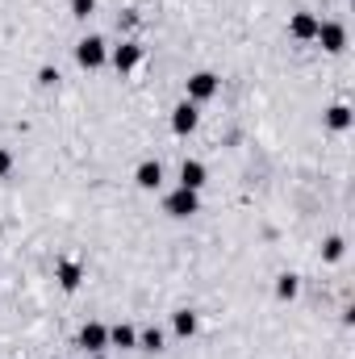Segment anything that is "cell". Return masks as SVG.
Listing matches in <instances>:
<instances>
[{
	"label": "cell",
	"mask_w": 355,
	"mask_h": 359,
	"mask_svg": "<svg viewBox=\"0 0 355 359\" xmlns=\"http://www.w3.org/2000/svg\"><path fill=\"white\" fill-rule=\"evenodd\" d=\"M76 63H80L84 72L105 67V63H109V46H105V38H96V34L80 38V42H76Z\"/></svg>",
	"instance_id": "cell-1"
},
{
	"label": "cell",
	"mask_w": 355,
	"mask_h": 359,
	"mask_svg": "<svg viewBox=\"0 0 355 359\" xmlns=\"http://www.w3.org/2000/svg\"><path fill=\"white\" fill-rule=\"evenodd\" d=\"M222 92V80L213 76V72H196V76H188V100L192 104H205V100H213Z\"/></svg>",
	"instance_id": "cell-2"
},
{
	"label": "cell",
	"mask_w": 355,
	"mask_h": 359,
	"mask_svg": "<svg viewBox=\"0 0 355 359\" xmlns=\"http://www.w3.org/2000/svg\"><path fill=\"white\" fill-rule=\"evenodd\" d=\"M163 209H168L172 217H192V213L201 209V196H196L192 188H176V192H168V201H163Z\"/></svg>",
	"instance_id": "cell-3"
},
{
	"label": "cell",
	"mask_w": 355,
	"mask_h": 359,
	"mask_svg": "<svg viewBox=\"0 0 355 359\" xmlns=\"http://www.w3.org/2000/svg\"><path fill=\"white\" fill-rule=\"evenodd\" d=\"M196 126H201V113H196V104H192V100H184V104L172 109V134H176V138H188Z\"/></svg>",
	"instance_id": "cell-4"
},
{
	"label": "cell",
	"mask_w": 355,
	"mask_h": 359,
	"mask_svg": "<svg viewBox=\"0 0 355 359\" xmlns=\"http://www.w3.org/2000/svg\"><path fill=\"white\" fill-rule=\"evenodd\" d=\"M314 42H322V50H326V55H339V50L347 46V29H343L339 21H322Z\"/></svg>",
	"instance_id": "cell-5"
},
{
	"label": "cell",
	"mask_w": 355,
	"mask_h": 359,
	"mask_svg": "<svg viewBox=\"0 0 355 359\" xmlns=\"http://www.w3.org/2000/svg\"><path fill=\"white\" fill-rule=\"evenodd\" d=\"M109 59H113V67L126 76V72H134V67L142 63V46H138V42H121V46L109 50Z\"/></svg>",
	"instance_id": "cell-6"
},
{
	"label": "cell",
	"mask_w": 355,
	"mask_h": 359,
	"mask_svg": "<svg viewBox=\"0 0 355 359\" xmlns=\"http://www.w3.org/2000/svg\"><path fill=\"white\" fill-rule=\"evenodd\" d=\"M134 184H138L142 192H155V188L163 184V168H159V159H142V163L134 168Z\"/></svg>",
	"instance_id": "cell-7"
},
{
	"label": "cell",
	"mask_w": 355,
	"mask_h": 359,
	"mask_svg": "<svg viewBox=\"0 0 355 359\" xmlns=\"http://www.w3.org/2000/svg\"><path fill=\"white\" fill-rule=\"evenodd\" d=\"M318 25H322V21H318L314 13H293V21H288V34H293L297 42H314V38H318Z\"/></svg>",
	"instance_id": "cell-8"
},
{
	"label": "cell",
	"mask_w": 355,
	"mask_h": 359,
	"mask_svg": "<svg viewBox=\"0 0 355 359\" xmlns=\"http://www.w3.org/2000/svg\"><path fill=\"white\" fill-rule=\"evenodd\" d=\"M205 180H209V172H205V163H201V159H184V163H180V188L201 192V188H205Z\"/></svg>",
	"instance_id": "cell-9"
},
{
	"label": "cell",
	"mask_w": 355,
	"mask_h": 359,
	"mask_svg": "<svg viewBox=\"0 0 355 359\" xmlns=\"http://www.w3.org/2000/svg\"><path fill=\"white\" fill-rule=\"evenodd\" d=\"M80 347L92 351V355H100L105 347H109V326H100V322H88L84 330H80Z\"/></svg>",
	"instance_id": "cell-10"
},
{
	"label": "cell",
	"mask_w": 355,
	"mask_h": 359,
	"mask_svg": "<svg viewBox=\"0 0 355 359\" xmlns=\"http://www.w3.org/2000/svg\"><path fill=\"white\" fill-rule=\"evenodd\" d=\"M55 280H59V288H63V292H76V288L84 284V268H80L76 259H63V264L55 268Z\"/></svg>",
	"instance_id": "cell-11"
},
{
	"label": "cell",
	"mask_w": 355,
	"mask_h": 359,
	"mask_svg": "<svg viewBox=\"0 0 355 359\" xmlns=\"http://www.w3.org/2000/svg\"><path fill=\"white\" fill-rule=\"evenodd\" d=\"M109 347H121V351L138 347V330H134V326H113V330H109Z\"/></svg>",
	"instance_id": "cell-12"
},
{
	"label": "cell",
	"mask_w": 355,
	"mask_h": 359,
	"mask_svg": "<svg viewBox=\"0 0 355 359\" xmlns=\"http://www.w3.org/2000/svg\"><path fill=\"white\" fill-rule=\"evenodd\" d=\"M172 330H176L180 339H192V334H196V313H192V309H176Z\"/></svg>",
	"instance_id": "cell-13"
},
{
	"label": "cell",
	"mask_w": 355,
	"mask_h": 359,
	"mask_svg": "<svg viewBox=\"0 0 355 359\" xmlns=\"http://www.w3.org/2000/svg\"><path fill=\"white\" fill-rule=\"evenodd\" d=\"M297 292H301V280H297L293 271H284V276L276 280V297H280V301H297Z\"/></svg>",
	"instance_id": "cell-14"
},
{
	"label": "cell",
	"mask_w": 355,
	"mask_h": 359,
	"mask_svg": "<svg viewBox=\"0 0 355 359\" xmlns=\"http://www.w3.org/2000/svg\"><path fill=\"white\" fill-rule=\"evenodd\" d=\"M326 126H330V130H347V126H351V109H347V104H330V109H326Z\"/></svg>",
	"instance_id": "cell-15"
},
{
	"label": "cell",
	"mask_w": 355,
	"mask_h": 359,
	"mask_svg": "<svg viewBox=\"0 0 355 359\" xmlns=\"http://www.w3.org/2000/svg\"><path fill=\"white\" fill-rule=\"evenodd\" d=\"M138 347H142V351H163V330H159V326H147V330L138 334Z\"/></svg>",
	"instance_id": "cell-16"
},
{
	"label": "cell",
	"mask_w": 355,
	"mask_h": 359,
	"mask_svg": "<svg viewBox=\"0 0 355 359\" xmlns=\"http://www.w3.org/2000/svg\"><path fill=\"white\" fill-rule=\"evenodd\" d=\"M343 251H347V243H343V238H326L322 259H326V264H339V259H343Z\"/></svg>",
	"instance_id": "cell-17"
},
{
	"label": "cell",
	"mask_w": 355,
	"mask_h": 359,
	"mask_svg": "<svg viewBox=\"0 0 355 359\" xmlns=\"http://www.w3.org/2000/svg\"><path fill=\"white\" fill-rule=\"evenodd\" d=\"M92 8H96V0H72V17H92Z\"/></svg>",
	"instance_id": "cell-18"
},
{
	"label": "cell",
	"mask_w": 355,
	"mask_h": 359,
	"mask_svg": "<svg viewBox=\"0 0 355 359\" xmlns=\"http://www.w3.org/2000/svg\"><path fill=\"white\" fill-rule=\"evenodd\" d=\"M38 84H42V88H55V84H59V72H55V67H38Z\"/></svg>",
	"instance_id": "cell-19"
},
{
	"label": "cell",
	"mask_w": 355,
	"mask_h": 359,
	"mask_svg": "<svg viewBox=\"0 0 355 359\" xmlns=\"http://www.w3.org/2000/svg\"><path fill=\"white\" fill-rule=\"evenodd\" d=\"M8 172H13V151H8V147H0V180L8 176Z\"/></svg>",
	"instance_id": "cell-20"
}]
</instances>
